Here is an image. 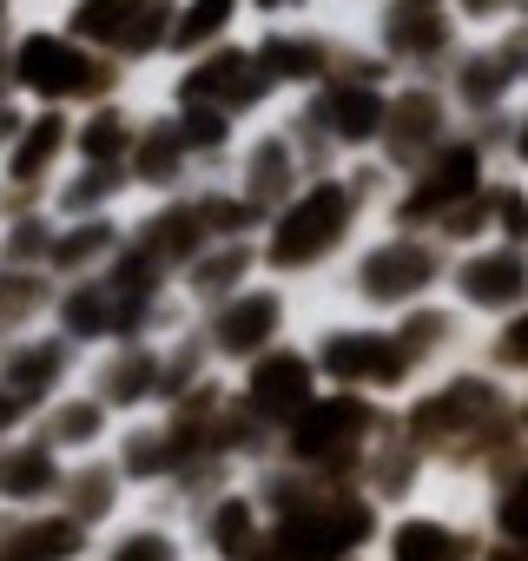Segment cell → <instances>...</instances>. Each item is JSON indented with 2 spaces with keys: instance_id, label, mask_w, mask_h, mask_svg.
Listing matches in <instances>:
<instances>
[{
  "instance_id": "obj_1",
  "label": "cell",
  "mask_w": 528,
  "mask_h": 561,
  "mask_svg": "<svg viewBox=\"0 0 528 561\" xmlns=\"http://www.w3.org/2000/svg\"><path fill=\"white\" fill-rule=\"evenodd\" d=\"M397 198V172L370 152V159H344L331 172H318L291 205L272 211V225L257 231L264 251V277L318 298L331 285V271L357 251V238L370 225H383V205Z\"/></svg>"
},
{
  "instance_id": "obj_2",
  "label": "cell",
  "mask_w": 528,
  "mask_h": 561,
  "mask_svg": "<svg viewBox=\"0 0 528 561\" xmlns=\"http://www.w3.org/2000/svg\"><path fill=\"white\" fill-rule=\"evenodd\" d=\"M449 244H436L429 231H397V225H370L357 238V251L331 271V285L311 305L331 311H357V318H403L429 298H443L449 285Z\"/></svg>"
},
{
  "instance_id": "obj_3",
  "label": "cell",
  "mask_w": 528,
  "mask_h": 561,
  "mask_svg": "<svg viewBox=\"0 0 528 561\" xmlns=\"http://www.w3.org/2000/svg\"><path fill=\"white\" fill-rule=\"evenodd\" d=\"M305 351L324 377V390H351V397H377V403H403L423 377L410 370L390 318H357V311H331V305H311L305 318Z\"/></svg>"
},
{
  "instance_id": "obj_4",
  "label": "cell",
  "mask_w": 528,
  "mask_h": 561,
  "mask_svg": "<svg viewBox=\"0 0 528 561\" xmlns=\"http://www.w3.org/2000/svg\"><path fill=\"white\" fill-rule=\"evenodd\" d=\"M8 87H14V100H27V106L80 113V106H93V100H106V93H126L133 80H126L106 54H93L87 41H73L60 21H27V27L8 41Z\"/></svg>"
},
{
  "instance_id": "obj_5",
  "label": "cell",
  "mask_w": 528,
  "mask_h": 561,
  "mask_svg": "<svg viewBox=\"0 0 528 561\" xmlns=\"http://www.w3.org/2000/svg\"><path fill=\"white\" fill-rule=\"evenodd\" d=\"M172 14L179 0H67L54 21L106 54L133 87H159V73L172 67Z\"/></svg>"
},
{
  "instance_id": "obj_6",
  "label": "cell",
  "mask_w": 528,
  "mask_h": 561,
  "mask_svg": "<svg viewBox=\"0 0 528 561\" xmlns=\"http://www.w3.org/2000/svg\"><path fill=\"white\" fill-rule=\"evenodd\" d=\"M390 403H377V397H351V390H318V403L278 436V456L291 462V469H305V476H318V482H351L357 489V462H364V449L390 430Z\"/></svg>"
},
{
  "instance_id": "obj_7",
  "label": "cell",
  "mask_w": 528,
  "mask_h": 561,
  "mask_svg": "<svg viewBox=\"0 0 528 561\" xmlns=\"http://www.w3.org/2000/svg\"><path fill=\"white\" fill-rule=\"evenodd\" d=\"M305 318H311V298H305V291L278 285V277H257V285H244L238 298H225L218 311H205V318H192V324H198L205 357H211L225 377H238V370L257 364L264 351L305 337Z\"/></svg>"
},
{
  "instance_id": "obj_8",
  "label": "cell",
  "mask_w": 528,
  "mask_h": 561,
  "mask_svg": "<svg viewBox=\"0 0 528 561\" xmlns=\"http://www.w3.org/2000/svg\"><path fill=\"white\" fill-rule=\"evenodd\" d=\"M489 522H482V502L475 495H456V489H429L423 502L383 515V535H377V561H482L489 554Z\"/></svg>"
},
{
  "instance_id": "obj_9",
  "label": "cell",
  "mask_w": 528,
  "mask_h": 561,
  "mask_svg": "<svg viewBox=\"0 0 528 561\" xmlns=\"http://www.w3.org/2000/svg\"><path fill=\"white\" fill-rule=\"evenodd\" d=\"M152 93H159V100L218 106V113H231L238 126H257V119H272V113L285 106V100L272 93V80L257 73V60H251V34L231 41V47H211V54H198V60L165 67Z\"/></svg>"
},
{
  "instance_id": "obj_10",
  "label": "cell",
  "mask_w": 528,
  "mask_h": 561,
  "mask_svg": "<svg viewBox=\"0 0 528 561\" xmlns=\"http://www.w3.org/2000/svg\"><path fill=\"white\" fill-rule=\"evenodd\" d=\"M364 41L383 54V67L397 80H443L469 34H462L449 0H383L364 27Z\"/></svg>"
},
{
  "instance_id": "obj_11",
  "label": "cell",
  "mask_w": 528,
  "mask_h": 561,
  "mask_svg": "<svg viewBox=\"0 0 528 561\" xmlns=\"http://www.w3.org/2000/svg\"><path fill=\"white\" fill-rule=\"evenodd\" d=\"M311 179H318V165H311L298 126L285 119V106H278L272 119L244 126V139H238V152H231V165H225V185H231L251 211H264V225H272V211L291 205Z\"/></svg>"
},
{
  "instance_id": "obj_12",
  "label": "cell",
  "mask_w": 528,
  "mask_h": 561,
  "mask_svg": "<svg viewBox=\"0 0 528 561\" xmlns=\"http://www.w3.org/2000/svg\"><path fill=\"white\" fill-rule=\"evenodd\" d=\"M357 34L351 27H331V21H285V27H251V60L257 73L272 80V93L291 106L305 93H318L324 80L344 73Z\"/></svg>"
},
{
  "instance_id": "obj_13",
  "label": "cell",
  "mask_w": 528,
  "mask_h": 561,
  "mask_svg": "<svg viewBox=\"0 0 528 561\" xmlns=\"http://www.w3.org/2000/svg\"><path fill=\"white\" fill-rule=\"evenodd\" d=\"M443 93H449L462 133H482V139L495 146V133H502L508 113L521 106V67H515L508 34H495V41H462V54H456L449 73H443Z\"/></svg>"
},
{
  "instance_id": "obj_14",
  "label": "cell",
  "mask_w": 528,
  "mask_h": 561,
  "mask_svg": "<svg viewBox=\"0 0 528 561\" xmlns=\"http://www.w3.org/2000/svg\"><path fill=\"white\" fill-rule=\"evenodd\" d=\"M185 528H192V554L205 561H257L272 548V508H264L251 476H231L211 495H198L185 508Z\"/></svg>"
},
{
  "instance_id": "obj_15",
  "label": "cell",
  "mask_w": 528,
  "mask_h": 561,
  "mask_svg": "<svg viewBox=\"0 0 528 561\" xmlns=\"http://www.w3.org/2000/svg\"><path fill=\"white\" fill-rule=\"evenodd\" d=\"M443 298H449L456 311H469L482 331L502 324L508 311L528 305V244L482 238V244L456 251V257H449V285H443Z\"/></svg>"
},
{
  "instance_id": "obj_16",
  "label": "cell",
  "mask_w": 528,
  "mask_h": 561,
  "mask_svg": "<svg viewBox=\"0 0 528 561\" xmlns=\"http://www.w3.org/2000/svg\"><path fill=\"white\" fill-rule=\"evenodd\" d=\"M318 390H324V377H318L305 337H291V344H278V351H264L257 364H244V370L231 377V397H238L264 430H272V436H285V430L318 403Z\"/></svg>"
},
{
  "instance_id": "obj_17",
  "label": "cell",
  "mask_w": 528,
  "mask_h": 561,
  "mask_svg": "<svg viewBox=\"0 0 528 561\" xmlns=\"http://www.w3.org/2000/svg\"><path fill=\"white\" fill-rule=\"evenodd\" d=\"M456 133H462V119H456L443 80H397V87H390V119H383L377 159L403 179V172H416L429 152H443Z\"/></svg>"
},
{
  "instance_id": "obj_18",
  "label": "cell",
  "mask_w": 528,
  "mask_h": 561,
  "mask_svg": "<svg viewBox=\"0 0 528 561\" xmlns=\"http://www.w3.org/2000/svg\"><path fill=\"white\" fill-rule=\"evenodd\" d=\"M80 383H87L119 423L165 410V337H126V344L93 351Z\"/></svg>"
},
{
  "instance_id": "obj_19",
  "label": "cell",
  "mask_w": 528,
  "mask_h": 561,
  "mask_svg": "<svg viewBox=\"0 0 528 561\" xmlns=\"http://www.w3.org/2000/svg\"><path fill=\"white\" fill-rule=\"evenodd\" d=\"M73 165V113H54V106H34L14 152L0 159V198L14 205H47L54 185L67 179Z\"/></svg>"
},
{
  "instance_id": "obj_20",
  "label": "cell",
  "mask_w": 528,
  "mask_h": 561,
  "mask_svg": "<svg viewBox=\"0 0 528 561\" xmlns=\"http://www.w3.org/2000/svg\"><path fill=\"white\" fill-rule=\"evenodd\" d=\"M87 377V357L47 324V331H27V337H0V390H8L27 416H41L60 390H73Z\"/></svg>"
},
{
  "instance_id": "obj_21",
  "label": "cell",
  "mask_w": 528,
  "mask_h": 561,
  "mask_svg": "<svg viewBox=\"0 0 528 561\" xmlns=\"http://www.w3.org/2000/svg\"><path fill=\"white\" fill-rule=\"evenodd\" d=\"M126 179H133V205L179 198V192H192V185L205 179L198 159H192V146H185V133H179V119L159 106V93H152V113H146L139 146H133V159H126Z\"/></svg>"
},
{
  "instance_id": "obj_22",
  "label": "cell",
  "mask_w": 528,
  "mask_h": 561,
  "mask_svg": "<svg viewBox=\"0 0 528 561\" xmlns=\"http://www.w3.org/2000/svg\"><path fill=\"white\" fill-rule=\"evenodd\" d=\"M390 331H397V344H403V357H410V370H416L423 383H429L436 370L469 364V357H475V344H482V324H475L469 311H456L449 298H429V305H416V311L390 318Z\"/></svg>"
},
{
  "instance_id": "obj_23",
  "label": "cell",
  "mask_w": 528,
  "mask_h": 561,
  "mask_svg": "<svg viewBox=\"0 0 528 561\" xmlns=\"http://www.w3.org/2000/svg\"><path fill=\"white\" fill-rule=\"evenodd\" d=\"M67 489V456L27 423L14 436H0V515H34V508H60Z\"/></svg>"
},
{
  "instance_id": "obj_24",
  "label": "cell",
  "mask_w": 528,
  "mask_h": 561,
  "mask_svg": "<svg viewBox=\"0 0 528 561\" xmlns=\"http://www.w3.org/2000/svg\"><path fill=\"white\" fill-rule=\"evenodd\" d=\"M146 113H152V87H126V93H106V100L80 106L73 113V165H113V172H126Z\"/></svg>"
},
{
  "instance_id": "obj_25",
  "label": "cell",
  "mask_w": 528,
  "mask_h": 561,
  "mask_svg": "<svg viewBox=\"0 0 528 561\" xmlns=\"http://www.w3.org/2000/svg\"><path fill=\"white\" fill-rule=\"evenodd\" d=\"M257 277H264L257 238H211V244L172 277V291H179V305H185L192 318H205V311H218L225 298H238L244 285H257Z\"/></svg>"
},
{
  "instance_id": "obj_26",
  "label": "cell",
  "mask_w": 528,
  "mask_h": 561,
  "mask_svg": "<svg viewBox=\"0 0 528 561\" xmlns=\"http://www.w3.org/2000/svg\"><path fill=\"white\" fill-rule=\"evenodd\" d=\"M133 244L165 264L172 277L211 244V225H205V205H198V185L179 192V198H159V205H133Z\"/></svg>"
},
{
  "instance_id": "obj_27",
  "label": "cell",
  "mask_w": 528,
  "mask_h": 561,
  "mask_svg": "<svg viewBox=\"0 0 528 561\" xmlns=\"http://www.w3.org/2000/svg\"><path fill=\"white\" fill-rule=\"evenodd\" d=\"M93 561H192L185 508H172L165 495L139 502L126 522H113V528L93 541Z\"/></svg>"
},
{
  "instance_id": "obj_28",
  "label": "cell",
  "mask_w": 528,
  "mask_h": 561,
  "mask_svg": "<svg viewBox=\"0 0 528 561\" xmlns=\"http://www.w3.org/2000/svg\"><path fill=\"white\" fill-rule=\"evenodd\" d=\"M60 508H67L87 535H106L113 522H126V515L139 508V495H133V482L119 476V462H113V449H106V456H80V462H67Z\"/></svg>"
},
{
  "instance_id": "obj_29",
  "label": "cell",
  "mask_w": 528,
  "mask_h": 561,
  "mask_svg": "<svg viewBox=\"0 0 528 561\" xmlns=\"http://www.w3.org/2000/svg\"><path fill=\"white\" fill-rule=\"evenodd\" d=\"M133 238V211H106V218H60L54 231V285H80V277H106V264L126 251Z\"/></svg>"
},
{
  "instance_id": "obj_30",
  "label": "cell",
  "mask_w": 528,
  "mask_h": 561,
  "mask_svg": "<svg viewBox=\"0 0 528 561\" xmlns=\"http://www.w3.org/2000/svg\"><path fill=\"white\" fill-rule=\"evenodd\" d=\"M34 430L67 456V462H80V456H106L113 449V436H119V416L87 390V383H73V390H60L41 416H34Z\"/></svg>"
},
{
  "instance_id": "obj_31",
  "label": "cell",
  "mask_w": 528,
  "mask_h": 561,
  "mask_svg": "<svg viewBox=\"0 0 528 561\" xmlns=\"http://www.w3.org/2000/svg\"><path fill=\"white\" fill-rule=\"evenodd\" d=\"M93 541L67 508L0 515V561H93Z\"/></svg>"
},
{
  "instance_id": "obj_32",
  "label": "cell",
  "mask_w": 528,
  "mask_h": 561,
  "mask_svg": "<svg viewBox=\"0 0 528 561\" xmlns=\"http://www.w3.org/2000/svg\"><path fill=\"white\" fill-rule=\"evenodd\" d=\"M244 34H251V8H244V0H179V14H172V67L198 60L211 47H231Z\"/></svg>"
},
{
  "instance_id": "obj_33",
  "label": "cell",
  "mask_w": 528,
  "mask_h": 561,
  "mask_svg": "<svg viewBox=\"0 0 528 561\" xmlns=\"http://www.w3.org/2000/svg\"><path fill=\"white\" fill-rule=\"evenodd\" d=\"M54 218H106V211H133V179L113 165H67V179L47 198Z\"/></svg>"
},
{
  "instance_id": "obj_34",
  "label": "cell",
  "mask_w": 528,
  "mask_h": 561,
  "mask_svg": "<svg viewBox=\"0 0 528 561\" xmlns=\"http://www.w3.org/2000/svg\"><path fill=\"white\" fill-rule=\"evenodd\" d=\"M54 231H60V218H54L47 205H14V198H0V264H8V271H47Z\"/></svg>"
},
{
  "instance_id": "obj_35",
  "label": "cell",
  "mask_w": 528,
  "mask_h": 561,
  "mask_svg": "<svg viewBox=\"0 0 528 561\" xmlns=\"http://www.w3.org/2000/svg\"><path fill=\"white\" fill-rule=\"evenodd\" d=\"M54 271H8L0 264V337H27L54 324Z\"/></svg>"
},
{
  "instance_id": "obj_36",
  "label": "cell",
  "mask_w": 528,
  "mask_h": 561,
  "mask_svg": "<svg viewBox=\"0 0 528 561\" xmlns=\"http://www.w3.org/2000/svg\"><path fill=\"white\" fill-rule=\"evenodd\" d=\"M475 364H482L489 377H502L508 390H521V397H528V305H521V311H508L502 324H489V331H482Z\"/></svg>"
},
{
  "instance_id": "obj_37",
  "label": "cell",
  "mask_w": 528,
  "mask_h": 561,
  "mask_svg": "<svg viewBox=\"0 0 528 561\" xmlns=\"http://www.w3.org/2000/svg\"><path fill=\"white\" fill-rule=\"evenodd\" d=\"M482 205H489V238L528 244V179L521 172H495L489 192H482Z\"/></svg>"
},
{
  "instance_id": "obj_38",
  "label": "cell",
  "mask_w": 528,
  "mask_h": 561,
  "mask_svg": "<svg viewBox=\"0 0 528 561\" xmlns=\"http://www.w3.org/2000/svg\"><path fill=\"white\" fill-rule=\"evenodd\" d=\"M482 522H489V535H495V541H508V548H528V469H515L502 489H489V502H482Z\"/></svg>"
},
{
  "instance_id": "obj_39",
  "label": "cell",
  "mask_w": 528,
  "mask_h": 561,
  "mask_svg": "<svg viewBox=\"0 0 528 561\" xmlns=\"http://www.w3.org/2000/svg\"><path fill=\"white\" fill-rule=\"evenodd\" d=\"M449 8H456L469 41H495V34H508L521 21V0H449Z\"/></svg>"
},
{
  "instance_id": "obj_40",
  "label": "cell",
  "mask_w": 528,
  "mask_h": 561,
  "mask_svg": "<svg viewBox=\"0 0 528 561\" xmlns=\"http://www.w3.org/2000/svg\"><path fill=\"white\" fill-rule=\"evenodd\" d=\"M495 159H502V172H521L528 179V100L508 113V126L495 133Z\"/></svg>"
},
{
  "instance_id": "obj_41",
  "label": "cell",
  "mask_w": 528,
  "mask_h": 561,
  "mask_svg": "<svg viewBox=\"0 0 528 561\" xmlns=\"http://www.w3.org/2000/svg\"><path fill=\"white\" fill-rule=\"evenodd\" d=\"M251 27H285V21H324V0H244Z\"/></svg>"
},
{
  "instance_id": "obj_42",
  "label": "cell",
  "mask_w": 528,
  "mask_h": 561,
  "mask_svg": "<svg viewBox=\"0 0 528 561\" xmlns=\"http://www.w3.org/2000/svg\"><path fill=\"white\" fill-rule=\"evenodd\" d=\"M377 8H383V0H324V21H331V27H351V34H364Z\"/></svg>"
},
{
  "instance_id": "obj_43",
  "label": "cell",
  "mask_w": 528,
  "mask_h": 561,
  "mask_svg": "<svg viewBox=\"0 0 528 561\" xmlns=\"http://www.w3.org/2000/svg\"><path fill=\"white\" fill-rule=\"evenodd\" d=\"M27 100H14V93H0V159L14 152V139H21V126H27Z\"/></svg>"
},
{
  "instance_id": "obj_44",
  "label": "cell",
  "mask_w": 528,
  "mask_h": 561,
  "mask_svg": "<svg viewBox=\"0 0 528 561\" xmlns=\"http://www.w3.org/2000/svg\"><path fill=\"white\" fill-rule=\"evenodd\" d=\"M21 27H27V8H21V0H0V47H8Z\"/></svg>"
},
{
  "instance_id": "obj_45",
  "label": "cell",
  "mask_w": 528,
  "mask_h": 561,
  "mask_svg": "<svg viewBox=\"0 0 528 561\" xmlns=\"http://www.w3.org/2000/svg\"><path fill=\"white\" fill-rule=\"evenodd\" d=\"M508 47H515V67H521V100H528V27H508Z\"/></svg>"
},
{
  "instance_id": "obj_46",
  "label": "cell",
  "mask_w": 528,
  "mask_h": 561,
  "mask_svg": "<svg viewBox=\"0 0 528 561\" xmlns=\"http://www.w3.org/2000/svg\"><path fill=\"white\" fill-rule=\"evenodd\" d=\"M21 8H27V21H54V14L67 8V0H21Z\"/></svg>"
},
{
  "instance_id": "obj_47",
  "label": "cell",
  "mask_w": 528,
  "mask_h": 561,
  "mask_svg": "<svg viewBox=\"0 0 528 561\" xmlns=\"http://www.w3.org/2000/svg\"><path fill=\"white\" fill-rule=\"evenodd\" d=\"M521 436H528V397H521Z\"/></svg>"
},
{
  "instance_id": "obj_48",
  "label": "cell",
  "mask_w": 528,
  "mask_h": 561,
  "mask_svg": "<svg viewBox=\"0 0 528 561\" xmlns=\"http://www.w3.org/2000/svg\"><path fill=\"white\" fill-rule=\"evenodd\" d=\"M515 27H528V0H521V21H515Z\"/></svg>"
},
{
  "instance_id": "obj_49",
  "label": "cell",
  "mask_w": 528,
  "mask_h": 561,
  "mask_svg": "<svg viewBox=\"0 0 528 561\" xmlns=\"http://www.w3.org/2000/svg\"><path fill=\"white\" fill-rule=\"evenodd\" d=\"M192 561H205V554H192Z\"/></svg>"
},
{
  "instance_id": "obj_50",
  "label": "cell",
  "mask_w": 528,
  "mask_h": 561,
  "mask_svg": "<svg viewBox=\"0 0 528 561\" xmlns=\"http://www.w3.org/2000/svg\"><path fill=\"white\" fill-rule=\"evenodd\" d=\"M370 561H377V554H370Z\"/></svg>"
}]
</instances>
